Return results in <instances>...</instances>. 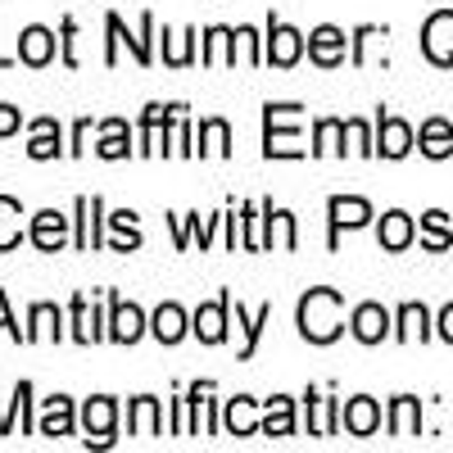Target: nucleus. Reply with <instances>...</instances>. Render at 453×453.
<instances>
[{
  "mask_svg": "<svg viewBox=\"0 0 453 453\" xmlns=\"http://www.w3.org/2000/svg\"><path fill=\"white\" fill-rule=\"evenodd\" d=\"M349 331H354V340L358 345H381L386 335H395V318H390V309H381V304H358L354 313H349Z\"/></svg>",
  "mask_w": 453,
  "mask_h": 453,
  "instance_id": "nucleus-13",
  "label": "nucleus"
},
{
  "mask_svg": "<svg viewBox=\"0 0 453 453\" xmlns=\"http://www.w3.org/2000/svg\"><path fill=\"white\" fill-rule=\"evenodd\" d=\"M376 213L363 196H331L326 200V250L335 254L340 250V232H358V226H367Z\"/></svg>",
  "mask_w": 453,
  "mask_h": 453,
  "instance_id": "nucleus-4",
  "label": "nucleus"
},
{
  "mask_svg": "<svg viewBox=\"0 0 453 453\" xmlns=\"http://www.w3.org/2000/svg\"><path fill=\"white\" fill-rule=\"evenodd\" d=\"M295 326L309 345H331V340H340L345 335V295L331 290V286H313L309 295H299Z\"/></svg>",
  "mask_w": 453,
  "mask_h": 453,
  "instance_id": "nucleus-1",
  "label": "nucleus"
},
{
  "mask_svg": "<svg viewBox=\"0 0 453 453\" xmlns=\"http://www.w3.org/2000/svg\"><path fill=\"white\" fill-rule=\"evenodd\" d=\"M345 42H349V36L340 32L335 23H318L309 32V59L318 68H340V64H345Z\"/></svg>",
  "mask_w": 453,
  "mask_h": 453,
  "instance_id": "nucleus-15",
  "label": "nucleus"
},
{
  "mask_svg": "<svg viewBox=\"0 0 453 453\" xmlns=\"http://www.w3.org/2000/svg\"><path fill=\"white\" fill-rule=\"evenodd\" d=\"M196 42H200V32H196V27H186V32H181V42L164 27V64H168V68H186V64H196Z\"/></svg>",
  "mask_w": 453,
  "mask_h": 453,
  "instance_id": "nucleus-37",
  "label": "nucleus"
},
{
  "mask_svg": "<svg viewBox=\"0 0 453 453\" xmlns=\"http://www.w3.org/2000/svg\"><path fill=\"white\" fill-rule=\"evenodd\" d=\"M222 426H226V435H258V426H263V418H258V399H250V395L226 399V408H222Z\"/></svg>",
  "mask_w": 453,
  "mask_h": 453,
  "instance_id": "nucleus-23",
  "label": "nucleus"
},
{
  "mask_svg": "<svg viewBox=\"0 0 453 453\" xmlns=\"http://www.w3.org/2000/svg\"><path fill=\"white\" fill-rule=\"evenodd\" d=\"M82 431H87V444L96 449L113 444V435H119V403H113V395H91L82 403Z\"/></svg>",
  "mask_w": 453,
  "mask_h": 453,
  "instance_id": "nucleus-6",
  "label": "nucleus"
},
{
  "mask_svg": "<svg viewBox=\"0 0 453 453\" xmlns=\"http://www.w3.org/2000/svg\"><path fill=\"white\" fill-rule=\"evenodd\" d=\"M418 150H422L426 159H449V155H453V123L426 119V123L418 127Z\"/></svg>",
  "mask_w": 453,
  "mask_h": 453,
  "instance_id": "nucleus-29",
  "label": "nucleus"
},
{
  "mask_svg": "<svg viewBox=\"0 0 453 453\" xmlns=\"http://www.w3.org/2000/svg\"><path fill=\"white\" fill-rule=\"evenodd\" d=\"M422 245H426L431 254H440V250L453 245V226H449V213H444V209L422 213Z\"/></svg>",
  "mask_w": 453,
  "mask_h": 453,
  "instance_id": "nucleus-38",
  "label": "nucleus"
},
{
  "mask_svg": "<svg viewBox=\"0 0 453 453\" xmlns=\"http://www.w3.org/2000/svg\"><path fill=\"white\" fill-rule=\"evenodd\" d=\"M258 226H263L258 222V204H241V245L254 250V254L263 250V232H258Z\"/></svg>",
  "mask_w": 453,
  "mask_h": 453,
  "instance_id": "nucleus-41",
  "label": "nucleus"
},
{
  "mask_svg": "<svg viewBox=\"0 0 453 453\" xmlns=\"http://www.w3.org/2000/svg\"><path fill=\"white\" fill-rule=\"evenodd\" d=\"M104 32H109V42H104V64L109 68L119 64V46H127L141 68L155 64V42H150V36H155V14H141V32H127V23L119 14H104Z\"/></svg>",
  "mask_w": 453,
  "mask_h": 453,
  "instance_id": "nucleus-2",
  "label": "nucleus"
},
{
  "mask_svg": "<svg viewBox=\"0 0 453 453\" xmlns=\"http://www.w3.org/2000/svg\"><path fill=\"white\" fill-rule=\"evenodd\" d=\"M304 408H309V435H340V399H322L313 386L304 390Z\"/></svg>",
  "mask_w": 453,
  "mask_h": 453,
  "instance_id": "nucleus-21",
  "label": "nucleus"
},
{
  "mask_svg": "<svg viewBox=\"0 0 453 453\" xmlns=\"http://www.w3.org/2000/svg\"><path fill=\"white\" fill-rule=\"evenodd\" d=\"M222 222H226V213H213V218H200V213H168V226H173L177 250H186L191 241H200V250H204Z\"/></svg>",
  "mask_w": 453,
  "mask_h": 453,
  "instance_id": "nucleus-14",
  "label": "nucleus"
},
{
  "mask_svg": "<svg viewBox=\"0 0 453 453\" xmlns=\"http://www.w3.org/2000/svg\"><path fill=\"white\" fill-rule=\"evenodd\" d=\"M68 222H73V218H64L59 209L32 213V222H27V241L42 250V254H59V250L68 245Z\"/></svg>",
  "mask_w": 453,
  "mask_h": 453,
  "instance_id": "nucleus-12",
  "label": "nucleus"
},
{
  "mask_svg": "<svg viewBox=\"0 0 453 453\" xmlns=\"http://www.w3.org/2000/svg\"><path fill=\"white\" fill-rule=\"evenodd\" d=\"M186 331H191V318H186V309L173 304V299H168V304H159L155 318H150V335H155L159 345H177Z\"/></svg>",
  "mask_w": 453,
  "mask_h": 453,
  "instance_id": "nucleus-24",
  "label": "nucleus"
},
{
  "mask_svg": "<svg viewBox=\"0 0 453 453\" xmlns=\"http://www.w3.org/2000/svg\"><path fill=\"white\" fill-rule=\"evenodd\" d=\"M277 204L273 200H258V222H263V250H273L277 245Z\"/></svg>",
  "mask_w": 453,
  "mask_h": 453,
  "instance_id": "nucleus-44",
  "label": "nucleus"
},
{
  "mask_svg": "<svg viewBox=\"0 0 453 453\" xmlns=\"http://www.w3.org/2000/svg\"><path fill=\"white\" fill-rule=\"evenodd\" d=\"M340 422H345L349 435H376V426H381V403H376L372 395H354L345 399V408H340Z\"/></svg>",
  "mask_w": 453,
  "mask_h": 453,
  "instance_id": "nucleus-18",
  "label": "nucleus"
},
{
  "mask_svg": "<svg viewBox=\"0 0 453 453\" xmlns=\"http://www.w3.org/2000/svg\"><path fill=\"white\" fill-rule=\"evenodd\" d=\"M127 435H164V408L155 395H136L127 403Z\"/></svg>",
  "mask_w": 453,
  "mask_h": 453,
  "instance_id": "nucleus-22",
  "label": "nucleus"
},
{
  "mask_svg": "<svg viewBox=\"0 0 453 453\" xmlns=\"http://www.w3.org/2000/svg\"><path fill=\"white\" fill-rule=\"evenodd\" d=\"M73 399L68 395H50L46 399V408H42V422H36V435H50V440H59V435H73Z\"/></svg>",
  "mask_w": 453,
  "mask_h": 453,
  "instance_id": "nucleus-26",
  "label": "nucleus"
},
{
  "mask_svg": "<svg viewBox=\"0 0 453 453\" xmlns=\"http://www.w3.org/2000/svg\"><path fill=\"white\" fill-rule=\"evenodd\" d=\"M412 241H418V226H412V218H408L403 209L381 213V226H376V245L390 250V254H399V250H408Z\"/></svg>",
  "mask_w": 453,
  "mask_h": 453,
  "instance_id": "nucleus-20",
  "label": "nucleus"
},
{
  "mask_svg": "<svg viewBox=\"0 0 453 453\" xmlns=\"http://www.w3.org/2000/svg\"><path fill=\"white\" fill-rule=\"evenodd\" d=\"M0 331H10V340L27 345V331H19V322L10 318V295H5V290H0Z\"/></svg>",
  "mask_w": 453,
  "mask_h": 453,
  "instance_id": "nucleus-45",
  "label": "nucleus"
},
{
  "mask_svg": "<svg viewBox=\"0 0 453 453\" xmlns=\"http://www.w3.org/2000/svg\"><path fill=\"white\" fill-rule=\"evenodd\" d=\"M299 55H304V32L281 23L277 14H268V36H263V64L273 68H295Z\"/></svg>",
  "mask_w": 453,
  "mask_h": 453,
  "instance_id": "nucleus-5",
  "label": "nucleus"
},
{
  "mask_svg": "<svg viewBox=\"0 0 453 453\" xmlns=\"http://www.w3.org/2000/svg\"><path fill=\"white\" fill-rule=\"evenodd\" d=\"M150 331V318L132 304V299H119L109 290V326H104V340L113 345H136V340Z\"/></svg>",
  "mask_w": 453,
  "mask_h": 453,
  "instance_id": "nucleus-7",
  "label": "nucleus"
},
{
  "mask_svg": "<svg viewBox=\"0 0 453 453\" xmlns=\"http://www.w3.org/2000/svg\"><path fill=\"white\" fill-rule=\"evenodd\" d=\"M258 435H295V399L290 395H273V399H263V426Z\"/></svg>",
  "mask_w": 453,
  "mask_h": 453,
  "instance_id": "nucleus-27",
  "label": "nucleus"
},
{
  "mask_svg": "<svg viewBox=\"0 0 453 453\" xmlns=\"http://www.w3.org/2000/svg\"><path fill=\"white\" fill-rule=\"evenodd\" d=\"M87 136H91V119H78V123H73V145H68L73 159H78L82 150H87Z\"/></svg>",
  "mask_w": 453,
  "mask_h": 453,
  "instance_id": "nucleus-48",
  "label": "nucleus"
},
{
  "mask_svg": "<svg viewBox=\"0 0 453 453\" xmlns=\"http://www.w3.org/2000/svg\"><path fill=\"white\" fill-rule=\"evenodd\" d=\"M73 42H78V19H64L59 23V59H64V68H78V55H73Z\"/></svg>",
  "mask_w": 453,
  "mask_h": 453,
  "instance_id": "nucleus-43",
  "label": "nucleus"
},
{
  "mask_svg": "<svg viewBox=\"0 0 453 453\" xmlns=\"http://www.w3.org/2000/svg\"><path fill=\"white\" fill-rule=\"evenodd\" d=\"M226 326H232V290H222L213 304H200L191 313V331L200 335V345H222Z\"/></svg>",
  "mask_w": 453,
  "mask_h": 453,
  "instance_id": "nucleus-10",
  "label": "nucleus"
},
{
  "mask_svg": "<svg viewBox=\"0 0 453 453\" xmlns=\"http://www.w3.org/2000/svg\"><path fill=\"white\" fill-rule=\"evenodd\" d=\"M345 136H349V127H345V119H318L313 123V145H309V155H345Z\"/></svg>",
  "mask_w": 453,
  "mask_h": 453,
  "instance_id": "nucleus-32",
  "label": "nucleus"
},
{
  "mask_svg": "<svg viewBox=\"0 0 453 453\" xmlns=\"http://www.w3.org/2000/svg\"><path fill=\"white\" fill-rule=\"evenodd\" d=\"M381 36H386V23H358L354 36H349V64L363 68V64H367V46L381 42Z\"/></svg>",
  "mask_w": 453,
  "mask_h": 453,
  "instance_id": "nucleus-40",
  "label": "nucleus"
},
{
  "mask_svg": "<svg viewBox=\"0 0 453 453\" xmlns=\"http://www.w3.org/2000/svg\"><path fill=\"white\" fill-rule=\"evenodd\" d=\"M196 155H200V159H204V155H218V159L232 155V123H226V119H204V123H200Z\"/></svg>",
  "mask_w": 453,
  "mask_h": 453,
  "instance_id": "nucleus-34",
  "label": "nucleus"
},
{
  "mask_svg": "<svg viewBox=\"0 0 453 453\" xmlns=\"http://www.w3.org/2000/svg\"><path fill=\"white\" fill-rule=\"evenodd\" d=\"M96 155H100V159H127V155H136V150H132V132H127L123 119H104V123H100Z\"/></svg>",
  "mask_w": 453,
  "mask_h": 453,
  "instance_id": "nucleus-31",
  "label": "nucleus"
},
{
  "mask_svg": "<svg viewBox=\"0 0 453 453\" xmlns=\"http://www.w3.org/2000/svg\"><path fill=\"white\" fill-rule=\"evenodd\" d=\"M104 213V200L100 196H78V204H73V245H78L82 254L100 250L104 245V232H100V218Z\"/></svg>",
  "mask_w": 453,
  "mask_h": 453,
  "instance_id": "nucleus-9",
  "label": "nucleus"
},
{
  "mask_svg": "<svg viewBox=\"0 0 453 453\" xmlns=\"http://www.w3.org/2000/svg\"><path fill=\"white\" fill-rule=\"evenodd\" d=\"M295 109L304 104H263V159H304L309 150L299 145V132L295 127H281Z\"/></svg>",
  "mask_w": 453,
  "mask_h": 453,
  "instance_id": "nucleus-3",
  "label": "nucleus"
},
{
  "mask_svg": "<svg viewBox=\"0 0 453 453\" xmlns=\"http://www.w3.org/2000/svg\"><path fill=\"white\" fill-rule=\"evenodd\" d=\"M273 322V304H258V313H245L241 304H236V326L245 331V345H241V363H250L254 354H258V335H263V326Z\"/></svg>",
  "mask_w": 453,
  "mask_h": 453,
  "instance_id": "nucleus-35",
  "label": "nucleus"
},
{
  "mask_svg": "<svg viewBox=\"0 0 453 453\" xmlns=\"http://www.w3.org/2000/svg\"><path fill=\"white\" fill-rule=\"evenodd\" d=\"M422 55L440 68H453V10H435L422 23Z\"/></svg>",
  "mask_w": 453,
  "mask_h": 453,
  "instance_id": "nucleus-11",
  "label": "nucleus"
},
{
  "mask_svg": "<svg viewBox=\"0 0 453 453\" xmlns=\"http://www.w3.org/2000/svg\"><path fill=\"white\" fill-rule=\"evenodd\" d=\"M14 64H19V55H14V59H10V55H0V68H14Z\"/></svg>",
  "mask_w": 453,
  "mask_h": 453,
  "instance_id": "nucleus-51",
  "label": "nucleus"
},
{
  "mask_svg": "<svg viewBox=\"0 0 453 453\" xmlns=\"http://www.w3.org/2000/svg\"><path fill=\"white\" fill-rule=\"evenodd\" d=\"M27 132H32V141H27V159L46 164V159L68 155L64 132H59V123H55V119H32V123H27Z\"/></svg>",
  "mask_w": 453,
  "mask_h": 453,
  "instance_id": "nucleus-16",
  "label": "nucleus"
},
{
  "mask_svg": "<svg viewBox=\"0 0 453 453\" xmlns=\"http://www.w3.org/2000/svg\"><path fill=\"white\" fill-rule=\"evenodd\" d=\"M32 340H64V313L55 304H32L27 309V345Z\"/></svg>",
  "mask_w": 453,
  "mask_h": 453,
  "instance_id": "nucleus-30",
  "label": "nucleus"
},
{
  "mask_svg": "<svg viewBox=\"0 0 453 453\" xmlns=\"http://www.w3.org/2000/svg\"><path fill=\"white\" fill-rule=\"evenodd\" d=\"M113 232H119V241H113V250L127 254V250H141V226H136V213L132 209H119L113 218H104Z\"/></svg>",
  "mask_w": 453,
  "mask_h": 453,
  "instance_id": "nucleus-39",
  "label": "nucleus"
},
{
  "mask_svg": "<svg viewBox=\"0 0 453 453\" xmlns=\"http://www.w3.org/2000/svg\"><path fill=\"white\" fill-rule=\"evenodd\" d=\"M435 335L444 340V345H453V304L440 309V318H435Z\"/></svg>",
  "mask_w": 453,
  "mask_h": 453,
  "instance_id": "nucleus-49",
  "label": "nucleus"
},
{
  "mask_svg": "<svg viewBox=\"0 0 453 453\" xmlns=\"http://www.w3.org/2000/svg\"><path fill=\"white\" fill-rule=\"evenodd\" d=\"M181 109H186V104H145V113H141V145H136V155H155V132H159L164 123H173Z\"/></svg>",
  "mask_w": 453,
  "mask_h": 453,
  "instance_id": "nucleus-33",
  "label": "nucleus"
},
{
  "mask_svg": "<svg viewBox=\"0 0 453 453\" xmlns=\"http://www.w3.org/2000/svg\"><path fill=\"white\" fill-rule=\"evenodd\" d=\"M277 236H281V250H295L299 245V232H295V213H277Z\"/></svg>",
  "mask_w": 453,
  "mask_h": 453,
  "instance_id": "nucleus-46",
  "label": "nucleus"
},
{
  "mask_svg": "<svg viewBox=\"0 0 453 453\" xmlns=\"http://www.w3.org/2000/svg\"><path fill=\"white\" fill-rule=\"evenodd\" d=\"M412 145H418V132H412L399 113L376 109V155L381 159H403Z\"/></svg>",
  "mask_w": 453,
  "mask_h": 453,
  "instance_id": "nucleus-8",
  "label": "nucleus"
},
{
  "mask_svg": "<svg viewBox=\"0 0 453 453\" xmlns=\"http://www.w3.org/2000/svg\"><path fill=\"white\" fill-rule=\"evenodd\" d=\"M68 322H73V340L78 345H96V340H104V326H109V318H100L96 309H87V295H73L68 299Z\"/></svg>",
  "mask_w": 453,
  "mask_h": 453,
  "instance_id": "nucleus-19",
  "label": "nucleus"
},
{
  "mask_svg": "<svg viewBox=\"0 0 453 453\" xmlns=\"http://www.w3.org/2000/svg\"><path fill=\"white\" fill-rule=\"evenodd\" d=\"M435 331H431V313H426V304H399V313H395V340L399 345H412V340H431Z\"/></svg>",
  "mask_w": 453,
  "mask_h": 453,
  "instance_id": "nucleus-25",
  "label": "nucleus"
},
{
  "mask_svg": "<svg viewBox=\"0 0 453 453\" xmlns=\"http://www.w3.org/2000/svg\"><path fill=\"white\" fill-rule=\"evenodd\" d=\"M390 435H422V399L418 395H395L390 399Z\"/></svg>",
  "mask_w": 453,
  "mask_h": 453,
  "instance_id": "nucleus-28",
  "label": "nucleus"
},
{
  "mask_svg": "<svg viewBox=\"0 0 453 453\" xmlns=\"http://www.w3.org/2000/svg\"><path fill=\"white\" fill-rule=\"evenodd\" d=\"M345 127H349V141H354V150L363 159H376V132L363 123V119H345Z\"/></svg>",
  "mask_w": 453,
  "mask_h": 453,
  "instance_id": "nucleus-42",
  "label": "nucleus"
},
{
  "mask_svg": "<svg viewBox=\"0 0 453 453\" xmlns=\"http://www.w3.org/2000/svg\"><path fill=\"white\" fill-rule=\"evenodd\" d=\"M19 218H27L23 204H19L14 196H0V254L14 250L19 241H27V232H23V222H19Z\"/></svg>",
  "mask_w": 453,
  "mask_h": 453,
  "instance_id": "nucleus-36",
  "label": "nucleus"
},
{
  "mask_svg": "<svg viewBox=\"0 0 453 453\" xmlns=\"http://www.w3.org/2000/svg\"><path fill=\"white\" fill-rule=\"evenodd\" d=\"M50 59H55V32L42 27V23H27V27L19 32V64L46 68Z\"/></svg>",
  "mask_w": 453,
  "mask_h": 453,
  "instance_id": "nucleus-17",
  "label": "nucleus"
},
{
  "mask_svg": "<svg viewBox=\"0 0 453 453\" xmlns=\"http://www.w3.org/2000/svg\"><path fill=\"white\" fill-rule=\"evenodd\" d=\"M23 127V113L14 104H0V136H14Z\"/></svg>",
  "mask_w": 453,
  "mask_h": 453,
  "instance_id": "nucleus-47",
  "label": "nucleus"
},
{
  "mask_svg": "<svg viewBox=\"0 0 453 453\" xmlns=\"http://www.w3.org/2000/svg\"><path fill=\"white\" fill-rule=\"evenodd\" d=\"M236 245H241V218L232 213V204H226V250L236 254Z\"/></svg>",
  "mask_w": 453,
  "mask_h": 453,
  "instance_id": "nucleus-50",
  "label": "nucleus"
}]
</instances>
